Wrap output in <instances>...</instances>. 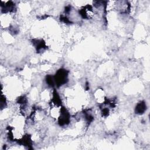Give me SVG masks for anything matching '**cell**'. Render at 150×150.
<instances>
[{"label": "cell", "instance_id": "6da1fadb", "mask_svg": "<svg viewBox=\"0 0 150 150\" xmlns=\"http://www.w3.org/2000/svg\"><path fill=\"white\" fill-rule=\"evenodd\" d=\"M69 71L64 69L58 70L54 76V81L57 87H60L67 81Z\"/></svg>", "mask_w": 150, "mask_h": 150}, {"label": "cell", "instance_id": "7a4b0ae2", "mask_svg": "<svg viewBox=\"0 0 150 150\" xmlns=\"http://www.w3.org/2000/svg\"><path fill=\"white\" fill-rule=\"evenodd\" d=\"M70 115L68 111L64 108L62 107L60 109V115L59 117V124L60 126H63L67 125L70 122Z\"/></svg>", "mask_w": 150, "mask_h": 150}, {"label": "cell", "instance_id": "3957f363", "mask_svg": "<svg viewBox=\"0 0 150 150\" xmlns=\"http://www.w3.org/2000/svg\"><path fill=\"white\" fill-rule=\"evenodd\" d=\"M79 13L81 15V16L85 19H88L90 18V16L93 13L92 8L90 5H88L86 6L85 7L83 8L80 10H79Z\"/></svg>", "mask_w": 150, "mask_h": 150}, {"label": "cell", "instance_id": "277c9868", "mask_svg": "<svg viewBox=\"0 0 150 150\" xmlns=\"http://www.w3.org/2000/svg\"><path fill=\"white\" fill-rule=\"evenodd\" d=\"M32 43L35 46L36 51L39 52L41 50L46 49L47 46L45 44V42L43 40L40 39H33L32 40Z\"/></svg>", "mask_w": 150, "mask_h": 150}, {"label": "cell", "instance_id": "5b68a950", "mask_svg": "<svg viewBox=\"0 0 150 150\" xmlns=\"http://www.w3.org/2000/svg\"><path fill=\"white\" fill-rule=\"evenodd\" d=\"M146 104L145 101H142L137 104L135 109V112L138 114H142L146 111Z\"/></svg>", "mask_w": 150, "mask_h": 150}, {"label": "cell", "instance_id": "8992f818", "mask_svg": "<svg viewBox=\"0 0 150 150\" xmlns=\"http://www.w3.org/2000/svg\"><path fill=\"white\" fill-rule=\"evenodd\" d=\"M19 144H22L24 146H26L28 147H30L32 145V141L30 139V137L28 135L24 136L20 141Z\"/></svg>", "mask_w": 150, "mask_h": 150}, {"label": "cell", "instance_id": "52a82bcc", "mask_svg": "<svg viewBox=\"0 0 150 150\" xmlns=\"http://www.w3.org/2000/svg\"><path fill=\"white\" fill-rule=\"evenodd\" d=\"M46 81L47 83V84L50 87L54 86V78L52 77L50 75H47L46 77Z\"/></svg>", "mask_w": 150, "mask_h": 150}, {"label": "cell", "instance_id": "ba28073f", "mask_svg": "<svg viewBox=\"0 0 150 150\" xmlns=\"http://www.w3.org/2000/svg\"><path fill=\"white\" fill-rule=\"evenodd\" d=\"M85 118L87 121L88 123H90L92 122V121L93 120V117L89 113H87V112H85Z\"/></svg>", "mask_w": 150, "mask_h": 150}, {"label": "cell", "instance_id": "9c48e42d", "mask_svg": "<svg viewBox=\"0 0 150 150\" xmlns=\"http://www.w3.org/2000/svg\"><path fill=\"white\" fill-rule=\"evenodd\" d=\"M101 113H102V115L104 117H107L108 115L109 114V110L107 108H104L101 111Z\"/></svg>", "mask_w": 150, "mask_h": 150}]
</instances>
